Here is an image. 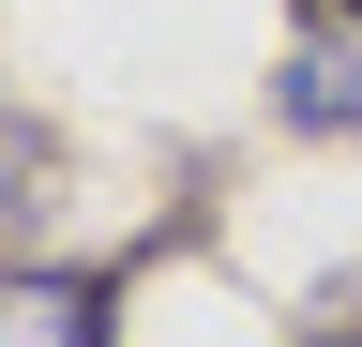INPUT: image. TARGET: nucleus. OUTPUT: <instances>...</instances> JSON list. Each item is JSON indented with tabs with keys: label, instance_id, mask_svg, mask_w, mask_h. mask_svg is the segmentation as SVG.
I'll list each match as a JSON object with an SVG mask.
<instances>
[{
	"label": "nucleus",
	"instance_id": "1",
	"mask_svg": "<svg viewBox=\"0 0 362 347\" xmlns=\"http://www.w3.org/2000/svg\"><path fill=\"white\" fill-rule=\"evenodd\" d=\"M121 332V272H30L0 257V347H106Z\"/></svg>",
	"mask_w": 362,
	"mask_h": 347
},
{
	"label": "nucleus",
	"instance_id": "2",
	"mask_svg": "<svg viewBox=\"0 0 362 347\" xmlns=\"http://www.w3.org/2000/svg\"><path fill=\"white\" fill-rule=\"evenodd\" d=\"M272 121H302V136H362V30H302L287 76H272Z\"/></svg>",
	"mask_w": 362,
	"mask_h": 347
},
{
	"label": "nucleus",
	"instance_id": "3",
	"mask_svg": "<svg viewBox=\"0 0 362 347\" xmlns=\"http://www.w3.org/2000/svg\"><path fill=\"white\" fill-rule=\"evenodd\" d=\"M45 211H61V136H45L30 106H0V257H30Z\"/></svg>",
	"mask_w": 362,
	"mask_h": 347
},
{
	"label": "nucleus",
	"instance_id": "4",
	"mask_svg": "<svg viewBox=\"0 0 362 347\" xmlns=\"http://www.w3.org/2000/svg\"><path fill=\"white\" fill-rule=\"evenodd\" d=\"M317 347H362V287H332V302H317Z\"/></svg>",
	"mask_w": 362,
	"mask_h": 347
}]
</instances>
